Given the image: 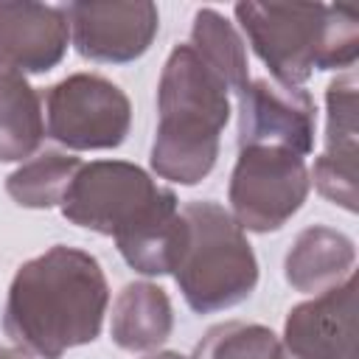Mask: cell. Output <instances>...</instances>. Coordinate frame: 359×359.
Listing matches in <instances>:
<instances>
[{"mask_svg":"<svg viewBox=\"0 0 359 359\" xmlns=\"http://www.w3.org/2000/svg\"><path fill=\"white\" fill-rule=\"evenodd\" d=\"M59 210L76 227L112 236L123 261L140 275H171L182 255L185 219L177 194L135 163H81Z\"/></svg>","mask_w":359,"mask_h":359,"instance_id":"6da1fadb","label":"cell"},{"mask_svg":"<svg viewBox=\"0 0 359 359\" xmlns=\"http://www.w3.org/2000/svg\"><path fill=\"white\" fill-rule=\"evenodd\" d=\"M107 306L109 283L98 258L53 244L14 272L3 331L28 356L62 359L65 351L98 339Z\"/></svg>","mask_w":359,"mask_h":359,"instance_id":"7a4b0ae2","label":"cell"},{"mask_svg":"<svg viewBox=\"0 0 359 359\" xmlns=\"http://www.w3.org/2000/svg\"><path fill=\"white\" fill-rule=\"evenodd\" d=\"M227 121V84L191 45H177L157 81L151 171L177 185L202 182L216 165L219 137Z\"/></svg>","mask_w":359,"mask_h":359,"instance_id":"3957f363","label":"cell"},{"mask_svg":"<svg viewBox=\"0 0 359 359\" xmlns=\"http://www.w3.org/2000/svg\"><path fill=\"white\" fill-rule=\"evenodd\" d=\"M255 56L283 87H303L314 70H345L359 56V17L325 3H236Z\"/></svg>","mask_w":359,"mask_h":359,"instance_id":"277c9868","label":"cell"},{"mask_svg":"<svg viewBox=\"0 0 359 359\" xmlns=\"http://www.w3.org/2000/svg\"><path fill=\"white\" fill-rule=\"evenodd\" d=\"M180 210L185 219V247L171 275L185 303L196 314L244 303L258 286V258L247 233L213 199H194Z\"/></svg>","mask_w":359,"mask_h":359,"instance_id":"5b68a950","label":"cell"},{"mask_svg":"<svg viewBox=\"0 0 359 359\" xmlns=\"http://www.w3.org/2000/svg\"><path fill=\"white\" fill-rule=\"evenodd\" d=\"M45 137L70 151L118 149L132 126L129 95L98 73H73L42 95Z\"/></svg>","mask_w":359,"mask_h":359,"instance_id":"8992f818","label":"cell"},{"mask_svg":"<svg viewBox=\"0 0 359 359\" xmlns=\"http://www.w3.org/2000/svg\"><path fill=\"white\" fill-rule=\"evenodd\" d=\"M309 188L303 157L275 146H244L227 185L230 216L244 233H275L303 208Z\"/></svg>","mask_w":359,"mask_h":359,"instance_id":"52a82bcc","label":"cell"},{"mask_svg":"<svg viewBox=\"0 0 359 359\" xmlns=\"http://www.w3.org/2000/svg\"><path fill=\"white\" fill-rule=\"evenodd\" d=\"M70 42L79 56L101 65L140 59L157 31L160 14L151 0H84L67 6Z\"/></svg>","mask_w":359,"mask_h":359,"instance_id":"ba28073f","label":"cell"},{"mask_svg":"<svg viewBox=\"0 0 359 359\" xmlns=\"http://www.w3.org/2000/svg\"><path fill=\"white\" fill-rule=\"evenodd\" d=\"M317 107L309 90L250 79L238 93V149L275 146L297 157L314 151Z\"/></svg>","mask_w":359,"mask_h":359,"instance_id":"9c48e42d","label":"cell"},{"mask_svg":"<svg viewBox=\"0 0 359 359\" xmlns=\"http://www.w3.org/2000/svg\"><path fill=\"white\" fill-rule=\"evenodd\" d=\"M280 348L283 359H356V278L292 306Z\"/></svg>","mask_w":359,"mask_h":359,"instance_id":"30bf717a","label":"cell"},{"mask_svg":"<svg viewBox=\"0 0 359 359\" xmlns=\"http://www.w3.org/2000/svg\"><path fill=\"white\" fill-rule=\"evenodd\" d=\"M356 76L348 70L325 87V149L314 160L309 180L317 194L328 202L345 208L348 213L359 210V112H356Z\"/></svg>","mask_w":359,"mask_h":359,"instance_id":"8fae6325","label":"cell"},{"mask_svg":"<svg viewBox=\"0 0 359 359\" xmlns=\"http://www.w3.org/2000/svg\"><path fill=\"white\" fill-rule=\"evenodd\" d=\"M70 45L67 6L0 0V62L36 76L53 70Z\"/></svg>","mask_w":359,"mask_h":359,"instance_id":"7c38bea8","label":"cell"},{"mask_svg":"<svg viewBox=\"0 0 359 359\" xmlns=\"http://www.w3.org/2000/svg\"><path fill=\"white\" fill-rule=\"evenodd\" d=\"M356 244L342 230L311 224L300 230L283 258V278L294 292L320 294L353 275Z\"/></svg>","mask_w":359,"mask_h":359,"instance_id":"4fadbf2b","label":"cell"},{"mask_svg":"<svg viewBox=\"0 0 359 359\" xmlns=\"http://www.w3.org/2000/svg\"><path fill=\"white\" fill-rule=\"evenodd\" d=\"M174 331V309L157 283L135 280L126 283L115 303L109 320V337L121 351L146 353L160 348Z\"/></svg>","mask_w":359,"mask_h":359,"instance_id":"5bb4252c","label":"cell"},{"mask_svg":"<svg viewBox=\"0 0 359 359\" xmlns=\"http://www.w3.org/2000/svg\"><path fill=\"white\" fill-rule=\"evenodd\" d=\"M45 140L42 95L0 62V163H25Z\"/></svg>","mask_w":359,"mask_h":359,"instance_id":"9a60e30c","label":"cell"},{"mask_svg":"<svg viewBox=\"0 0 359 359\" xmlns=\"http://www.w3.org/2000/svg\"><path fill=\"white\" fill-rule=\"evenodd\" d=\"M227 84L230 93H241L250 81V62L247 45L236 25L224 20L216 8H196L191 22V42H188Z\"/></svg>","mask_w":359,"mask_h":359,"instance_id":"2e32d148","label":"cell"},{"mask_svg":"<svg viewBox=\"0 0 359 359\" xmlns=\"http://www.w3.org/2000/svg\"><path fill=\"white\" fill-rule=\"evenodd\" d=\"M81 168V160L62 151H39L6 177V194L31 210H48L62 202L70 180Z\"/></svg>","mask_w":359,"mask_h":359,"instance_id":"e0dca14e","label":"cell"},{"mask_svg":"<svg viewBox=\"0 0 359 359\" xmlns=\"http://www.w3.org/2000/svg\"><path fill=\"white\" fill-rule=\"evenodd\" d=\"M191 359H283V348L272 328L230 320L208 328Z\"/></svg>","mask_w":359,"mask_h":359,"instance_id":"ac0fdd59","label":"cell"},{"mask_svg":"<svg viewBox=\"0 0 359 359\" xmlns=\"http://www.w3.org/2000/svg\"><path fill=\"white\" fill-rule=\"evenodd\" d=\"M0 359H31V356L22 353L20 348H0Z\"/></svg>","mask_w":359,"mask_h":359,"instance_id":"d6986e66","label":"cell"},{"mask_svg":"<svg viewBox=\"0 0 359 359\" xmlns=\"http://www.w3.org/2000/svg\"><path fill=\"white\" fill-rule=\"evenodd\" d=\"M143 359H188V356H182V353H177V351H160V353H149V356H143Z\"/></svg>","mask_w":359,"mask_h":359,"instance_id":"ffe728a7","label":"cell"}]
</instances>
